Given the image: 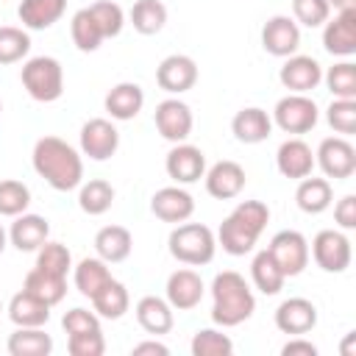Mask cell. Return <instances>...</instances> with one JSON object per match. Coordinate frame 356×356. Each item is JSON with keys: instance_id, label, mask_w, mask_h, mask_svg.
Returning a JSON list of instances; mask_svg holds the SVG:
<instances>
[{"instance_id": "1", "label": "cell", "mask_w": 356, "mask_h": 356, "mask_svg": "<svg viewBox=\"0 0 356 356\" xmlns=\"http://www.w3.org/2000/svg\"><path fill=\"white\" fill-rule=\"evenodd\" d=\"M31 164L39 178L56 192H72L83 181V159L81 153L64 142L61 136H42L33 145Z\"/></svg>"}, {"instance_id": "2", "label": "cell", "mask_w": 356, "mask_h": 356, "mask_svg": "<svg viewBox=\"0 0 356 356\" xmlns=\"http://www.w3.org/2000/svg\"><path fill=\"white\" fill-rule=\"evenodd\" d=\"M267 222H270L267 203H261V200H239L234 206V211L220 222V228L214 234L217 245L228 256H248L256 248V242H259L261 231L267 228Z\"/></svg>"}, {"instance_id": "3", "label": "cell", "mask_w": 356, "mask_h": 356, "mask_svg": "<svg viewBox=\"0 0 356 356\" xmlns=\"http://www.w3.org/2000/svg\"><path fill=\"white\" fill-rule=\"evenodd\" d=\"M256 312V295L245 275L236 270H222L211 281V320L220 328H234L250 320Z\"/></svg>"}, {"instance_id": "4", "label": "cell", "mask_w": 356, "mask_h": 356, "mask_svg": "<svg viewBox=\"0 0 356 356\" xmlns=\"http://www.w3.org/2000/svg\"><path fill=\"white\" fill-rule=\"evenodd\" d=\"M170 256L189 267H203L217 253V236L203 222H178L167 236Z\"/></svg>"}, {"instance_id": "5", "label": "cell", "mask_w": 356, "mask_h": 356, "mask_svg": "<svg viewBox=\"0 0 356 356\" xmlns=\"http://www.w3.org/2000/svg\"><path fill=\"white\" fill-rule=\"evenodd\" d=\"M19 81L36 103H53L64 95V70L53 56H33L22 64Z\"/></svg>"}, {"instance_id": "6", "label": "cell", "mask_w": 356, "mask_h": 356, "mask_svg": "<svg viewBox=\"0 0 356 356\" xmlns=\"http://www.w3.org/2000/svg\"><path fill=\"white\" fill-rule=\"evenodd\" d=\"M317 120H320V108L309 95L289 92L273 108V125H278L284 134H292V136L309 134L317 125Z\"/></svg>"}, {"instance_id": "7", "label": "cell", "mask_w": 356, "mask_h": 356, "mask_svg": "<svg viewBox=\"0 0 356 356\" xmlns=\"http://www.w3.org/2000/svg\"><path fill=\"white\" fill-rule=\"evenodd\" d=\"M309 259H314V264L323 273H345L350 267V259H353L350 239L345 236L342 228H323L312 239Z\"/></svg>"}, {"instance_id": "8", "label": "cell", "mask_w": 356, "mask_h": 356, "mask_svg": "<svg viewBox=\"0 0 356 356\" xmlns=\"http://www.w3.org/2000/svg\"><path fill=\"white\" fill-rule=\"evenodd\" d=\"M314 167H320L325 178L345 181L356 172V147L348 136H325L314 150Z\"/></svg>"}, {"instance_id": "9", "label": "cell", "mask_w": 356, "mask_h": 356, "mask_svg": "<svg viewBox=\"0 0 356 356\" xmlns=\"http://www.w3.org/2000/svg\"><path fill=\"white\" fill-rule=\"evenodd\" d=\"M267 250H270V256L275 259V264L281 267V273L286 278L300 275L306 270V264H309V242L295 228H284V231L273 234Z\"/></svg>"}, {"instance_id": "10", "label": "cell", "mask_w": 356, "mask_h": 356, "mask_svg": "<svg viewBox=\"0 0 356 356\" xmlns=\"http://www.w3.org/2000/svg\"><path fill=\"white\" fill-rule=\"evenodd\" d=\"M78 145H81V156H86L92 161H106L120 147V131H117V125L111 120L95 117V120H86L81 125Z\"/></svg>"}, {"instance_id": "11", "label": "cell", "mask_w": 356, "mask_h": 356, "mask_svg": "<svg viewBox=\"0 0 356 356\" xmlns=\"http://www.w3.org/2000/svg\"><path fill=\"white\" fill-rule=\"evenodd\" d=\"M278 81L289 92L309 95L312 89H317L323 83V64L314 56H300V53L286 56L278 70Z\"/></svg>"}, {"instance_id": "12", "label": "cell", "mask_w": 356, "mask_h": 356, "mask_svg": "<svg viewBox=\"0 0 356 356\" xmlns=\"http://www.w3.org/2000/svg\"><path fill=\"white\" fill-rule=\"evenodd\" d=\"M153 122H156V131L161 134V139H167L172 145L175 142H186L189 134H192V125H195L192 108L178 97L161 100L156 106V111H153Z\"/></svg>"}, {"instance_id": "13", "label": "cell", "mask_w": 356, "mask_h": 356, "mask_svg": "<svg viewBox=\"0 0 356 356\" xmlns=\"http://www.w3.org/2000/svg\"><path fill=\"white\" fill-rule=\"evenodd\" d=\"M323 47L334 58H350L356 53V8L337 11L323 22Z\"/></svg>"}, {"instance_id": "14", "label": "cell", "mask_w": 356, "mask_h": 356, "mask_svg": "<svg viewBox=\"0 0 356 356\" xmlns=\"http://www.w3.org/2000/svg\"><path fill=\"white\" fill-rule=\"evenodd\" d=\"M261 47L275 58L295 56L300 47V25L286 14L270 17L261 25Z\"/></svg>"}, {"instance_id": "15", "label": "cell", "mask_w": 356, "mask_h": 356, "mask_svg": "<svg viewBox=\"0 0 356 356\" xmlns=\"http://www.w3.org/2000/svg\"><path fill=\"white\" fill-rule=\"evenodd\" d=\"M156 83L167 95L189 92L197 83V64H195V58L184 56V53H172V56L161 58L159 67H156Z\"/></svg>"}, {"instance_id": "16", "label": "cell", "mask_w": 356, "mask_h": 356, "mask_svg": "<svg viewBox=\"0 0 356 356\" xmlns=\"http://www.w3.org/2000/svg\"><path fill=\"white\" fill-rule=\"evenodd\" d=\"M164 170H167V175H170L175 184H181V186L195 184V181H200L203 172H206V153H203L200 147L189 145V142H175V145L170 147L167 159H164Z\"/></svg>"}, {"instance_id": "17", "label": "cell", "mask_w": 356, "mask_h": 356, "mask_svg": "<svg viewBox=\"0 0 356 356\" xmlns=\"http://www.w3.org/2000/svg\"><path fill=\"white\" fill-rule=\"evenodd\" d=\"M203 181H206V192L217 200H234L242 195L245 189V167L231 161V159H222L217 164H211L206 172H203Z\"/></svg>"}, {"instance_id": "18", "label": "cell", "mask_w": 356, "mask_h": 356, "mask_svg": "<svg viewBox=\"0 0 356 356\" xmlns=\"http://www.w3.org/2000/svg\"><path fill=\"white\" fill-rule=\"evenodd\" d=\"M275 328L286 337H300V334H309L314 325H317V306L306 298H286L278 303L275 314Z\"/></svg>"}, {"instance_id": "19", "label": "cell", "mask_w": 356, "mask_h": 356, "mask_svg": "<svg viewBox=\"0 0 356 356\" xmlns=\"http://www.w3.org/2000/svg\"><path fill=\"white\" fill-rule=\"evenodd\" d=\"M150 211H153L161 222L178 225V222H186V220L192 217V211H195V197H192L181 184H175V186H161V189H156L153 197H150Z\"/></svg>"}, {"instance_id": "20", "label": "cell", "mask_w": 356, "mask_h": 356, "mask_svg": "<svg viewBox=\"0 0 356 356\" xmlns=\"http://www.w3.org/2000/svg\"><path fill=\"white\" fill-rule=\"evenodd\" d=\"M203 295H206V284H203V278L195 270L181 267V270L170 273L167 286H164V298H167V303L172 309L189 312V309H195L203 300Z\"/></svg>"}, {"instance_id": "21", "label": "cell", "mask_w": 356, "mask_h": 356, "mask_svg": "<svg viewBox=\"0 0 356 356\" xmlns=\"http://www.w3.org/2000/svg\"><path fill=\"white\" fill-rule=\"evenodd\" d=\"M275 167L284 178H292V181H300L306 175H312L314 170V150L300 139V136H292L286 142L278 145L275 150Z\"/></svg>"}, {"instance_id": "22", "label": "cell", "mask_w": 356, "mask_h": 356, "mask_svg": "<svg viewBox=\"0 0 356 356\" xmlns=\"http://www.w3.org/2000/svg\"><path fill=\"white\" fill-rule=\"evenodd\" d=\"M47 236H50V222L42 214H31V211L17 214L8 228V242L19 253H36L47 242Z\"/></svg>"}, {"instance_id": "23", "label": "cell", "mask_w": 356, "mask_h": 356, "mask_svg": "<svg viewBox=\"0 0 356 356\" xmlns=\"http://www.w3.org/2000/svg\"><path fill=\"white\" fill-rule=\"evenodd\" d=\"M231 134L242 145H259L273 134V117L259 106L239 108L231 120Z\"/></svg>"}, {"instance_id": "24", "label": "cell", "mask_w": 356, "mask_h": 356, "mask_svg": "<svg viewBox=\"0 0 356 356\" xmlns=\"http://www.w3.org/2000/svg\"><path fill=\"white\" fill-rule=\"evenodd\" d=\"M103 106H106V111H108L111 120L128 122V120H134V117L142 111V106H145V92H142L139 83L122 81V83H117V86L108 89Z\"/></svg>"}, {"instance_id": "25", "label": "cell", "mask_w": 356, "mask_h": 356, "mask_svg": "<svg viewBox=\"0 0 356 356\" xmlns=\"http://www.w3.org/2000/svg\"><path fill=\"white\" fill-rule=\"evenodd\" d=\"M136 323L142 325V331L153 334V337H161V334H170L172 331V306L167 303V298H159V295H145L136 300Z\"/></svg>"}, {"instance_id": "26", "label": "cell", "mask_w": 356, "mask_h": 356, "mask_svg": "<svg viewBox=\"0 0 356 356\" xmlns=\"http://www.w3.org/2000/svg\"><path fill=\"white\" fill-rule=\"evenodd\" d=\"M67 11V0H19L17 17L25 31H47Z\"/></svg>"}, {"instance_id": "27", "label": "cell", "mask_w": 356, "mask_h": 356, "mask_svg": "<svg viewBox=\"0 0 356 356\" xmlns=\"http://www.w3.org/2000/svg\"><path fill=\"white\" fill-rule=\"evenodd\" d=\"M134 248V236L128 228L122 225H103L95 234V253L106 261V264H120L131 256Z\"/></svg>"}, {"instance_id": "28", "label": "cell", "mask_w": 356, "mask_h": 356, "mask_svg": "<svg viewBox=\"0 0 356 356\" xmlns=\"http://www.w3.org/2000/svg\"><path fill=\"white\" fill-rule=\"evenodd\" d=\"M6 312H8V320L17 328H39V325H47V320H50V306L42 303L39 298H33L25 289H19L8 300V309Z\"/></svg>"}, {"instance_id": "29", "label": "cell", "mask_w": 356, "mask_h": 356, "mask_svg": "<svg viewBox=\"0 0 356 356\" xmlns=\"http://www.w3.org/2000/svg\"><path fill=\"white\" fill-rule=\"evenodd\" d=\"M334 200V186L328 178H314V175H306L298 181V189H295V203L303 214H323Z\"/></svg>"}, {"instance_id": "30", "label": "cell", "mask_w": 356, "mask_h": 356, "mask_svg": "<svg viewBox=\"0 0 356 356\" xmlns=\"http://www.w3.org/2000/svg\"><path fill=\"white\" fill-rule=\"evenodd\" d=\"M111 270L108 264L100 259V256H86L81 259L75 267H72V281H75V289L83 295V298H95L108 281H111Z\"/></svg>"}, {"instance_id": "31", "label": "cell", "mask_w": 356, "mask_h": 356, "mask_svg": "<svg viewBox=\"0 0 356 356\" xmlns=\"http://www.w3.org/2000/svg\"><path fill=\"white\" fill-rule=\"evenodd\" d=\"M22 289L31 292L33 298H39L42 303H47L53 309L67 295V275H56V273H47V270L33 267V270H28V275L22 281Z\"/></svg>"}, {"instance_id": "32", "label": "cell", "mask_w": 356, "mask_h": 356, "mask_svg": "<svg viewBox=\"0 0 356 356\" xmlns=\"http://www.w3.org/2000/svg\"><path fill=\"white\" fill-rule=\"evenodd\" d=\"M92 309L97 317L103 320H120L125 317V312L131 309V295H128V286L117 278H111L95 298H92Z\"/></svg>"}, {"instance_id": "33", "label": "cell", "mask_w": 356, "mask_h": 356, "mask_svg": "<svg viewBox=\"0 0 356 356\" xmlns=\"http://www.w3.org/2000/svg\"><path fill=\"white\" fill-rule=\"evenodd\" d=\"M250 281L261 295H278L284 289L286 275L281 273V267L275 264V259L270 256V250H259L250 261Z\"/></svg>"}, {"instance_id": "34", "label": "cell", "mask_w": 356, "mask_h": 356, "mask_svg": "<svg viewBox=\"0 0 356 356\" xmlns=\"http://www.w3.org/2000/svg\"><path fill=\"white\" fill-rule=\"evenodd\" d=\"M11 356H50L53 353V337L39 328H17L6 342Z\"/></svg>"}, {"instance_id": "35", "label": "cell", "mask_w": 356, "mask_h": 356, "mask_svg": "<svg viewBox=\"0 0 356 356\" xmlns=\"http://www.w3.org/2000/svg\"><path fill=\"white\" fill-rule=\"evenodd\" d=\"M111 203H114V186L108 181H103V178H92L86 184L81 181V186H78V206H81L83 214L100 217V214H106L111 209Z\"/></svg>"}, {"instance_id": "36", "label": "cell", "mask_w": 356, "mask_h": 356, "mask_svg": "<svg viewBox=\"0 0 356 356\" xmlns=\"http://www.w3.org/2000/svg\"><path fill=\"white\" fill-rule=\"evenodd\" d=\"M128 19L136 33L153 36L167 25V6L161 0H136L128 11Z\"/></svg>"}, {"instance_id": "37", "label": "cell", "mask_w": 356, "mask_h": 356, "mask_svg": "<svg viewBox=\"0 0 356 356\" xmlns=\"http://www.w3.org/2000/svg\"><path fill=\"white\" fill-rule=\"evenodd\" d=\"M70 36H72V44L81 53H95L103 44V33H100V28H97L89 6L86 8H78L72 14V19H70Z\"/></svg>"}, {"instance_id": "38", "label": "cell", "mask_w": 356, "mask_h": 356, "mask_svg": "<svg viewBox=\"0 0 356 356\" xmlns=\"http://www.w3.org/2000/svg\"><path fill=\"white\" fill-rule=\"evenodd\" d=\"M323 83L328 86V92L334 97H345V100H356V64L342 58L337 64H331L323 72Z\"/></svg>"}, {"instance_id": "39", "label": "cell", "mask_w": 356, "mask_h": 356, "mask_svg": "<svg viewBox=\"0 0 356 356\" xmlns=\"http://www.w3.org/2000/svg\"><path fill=\"white\" fill-rule=\"evenodd\" d=\"M189 350H192V356H231L234 342L228 334H222L217 328H197L189 342Z\"/></svg>"}, {"instance_id": "40", "label": "cell", "mask_w": 356, "mask_h": 356, "mask_svg": "<svg viewBox=\"0 0 356 356\" xmlns=\"http://www.w3.org/2000/svg\"><path fill=\"white\" fill-rule=\"evenodd\" d=\"M31 53V36L25 28L0 25V64H17Z\"/></svg>"}, {"instance_id": "41", "label": "cell", "mask_w": 356, "mask_h": 356, "mask_svg": "<svg viewBox=\"0 0 356 356\" xmlns=\"http://www.w3.org/2000/svg\"><path fill=\"white\" fill-rule=\"evenodd\" d=\"M28 206H31V189L22 181L17 178L0 181V217H17L28 211Z\"/></svg>"}, {"instance_id": "42", "label": "cell", "mask_w": 356, "mask_h": 356, "mask_svg": "<svg viewBox=\"0 0 356 356\" xmlns=\"http://www.w3.org/2000/svg\"><path fill=\"white\" fill-rule=\"evenodd\" d=\"M89 11H92V17H95V22H97V28H100V33H103V39L120 36V31H122V25H125V11H122V6H117L114 0H97V3L89 6Z\"/></svg>"}, {"instance_id": "43", "label": "cell", "mask_w": 356, "mask_h": 356, "mask_svg": "<svg viewBox=\"0 0 356 356\" xmlns=\"http://www.w3.org/2000/svg\"><path fill=\"white\" fill-rule=\"evenodd\" d=\"M36 267L39 270H47V273H56V275H67L72 270V253H70L67 245L47 239L36 250Z\"/></svg>"}, {"instance_id": "44", "label": "cell", "mask_w": 356, "mask_h": 356, "mask_svg": "<svg viewBox=\"0 0 356 356\" xmlns=\"http://www.w3.org/2000/svg\"><path fill=\"white\" fill-rule=\"evenodd\" d=\"M325 122H328L339 136L356 134V100L334 97L331 106L325 108Z\"/></svg>"}, {"instance_id": "45", "label": "cell", "mask_w": 356, "mask_h": 356, "mask_svg": "<svg viewBox=\"0 0 356 356\" xmlns=\"http://www.w3.org/2000/svg\"><path fill=\"white\" fill-rule=\"evenodd\" d=\"M331 17L328 0H292V19L306 28H323V22Z\"/></svg>"}, {"instance_id": "46", "label": "cell", "mask_w": 356, "mask_h": 356, "mask_svg": "<svg viewBox=\"0 0 356 356\" xmlns=\"http://www.w3.org/2000/svg\"><path fill=\"white\" fill-rule=\"evenodd\" d=\"M67 350H70V356H103V353H106L103 331L70 334V337H67Z\"/></svg>"}, {"instance_id": "47", "label": "cell", "mask_w": 356, "mask_h": 356, "mask_svg": "<svg viewBox=\"0 0 356 356\" xmlns=\"http://www.w3.org/2000/svg\"><path fill=\"white\" fill-rule=\"evenodd\" d=\"M61 328L70 334H86V331H100V317L95 314V309H83V306H75L70 312H64L61 317Z\"/></svg>"}, {"instance_id": "48", "label": "cell", "mask_w": 356, "mask_h": 356, "mask_svg": "<svg viewBox=\"0 0 356 356\" xmlns=\"http://www.w3.org/2000/svg\"><path fill=\"white\" fill-rule=\"evenodd\" d=\"M334 222L342 231H353L356 228V195H345L337 200L334 206Z\"/></svg>"}, {"instance_id": "49", "label": "cell", "mask_w": 356, "mask_h": 356, "mask_svg": "<svg viewBox=\"0 0 356 356\" xmlns=\"http://www.w3.org/2000/svg\"><path fill=\"white\" fill-rule=\"evenodd\" d=\"M281 356H317V345L309 342L303 334L300 337H289V342H284Z\"/></svg>"}, {"instance_id": "50", "label": "cell", "mask_w": 356, "mask_h": 356, "mask_svg": "<svg viewBox=\"0 0 356 356\" xmlns=\"http://www.w3.org/2000/svg\"><path fill=\"white\" fill-rule=\"evenodd\" d=\"M131 353H134V356H145V353H150V356H167L170 348H167L164 342H159V339H145V342L134 345Z\"/></svg>"}, {"instance_id": "51", "label": "cell", "mask_w": 356, "mask_h": 356, "mask_svg": "<svg viewBox=\"0 0 356 356\" xmlns=\"http://www.w3.org/2000/svg\"><path fill=\"white\" fill-rule=\"evenodd\" d=\"M328 8H334V11H348V8H356V0H328Z\"/></svg>"}, {"instance_id": "52", "label": "cell", "mask_w": 356, "mask_h": 356, "mask_svg": "<svg viewBox=\"0 0 356 356\" xmlns=\"http://www.w3.org/2000/svg\"><path fill=\"white\" fill-rule=\"evenodd\" d=\"M6 242H8V234H6V228L0 225V253L6 250Z\"/></svg>"}, {"instance_id": "53", "label": "cell", "mask_w": 356, "mask_h": 356, "mask_svg": "<svg viewBox=\"0 0 356 356\" xmlns=\"http://www.w3.org/2000/svg\"><path fill=\"white\" fill-rule=\"evenodd\" d=\"M0 312H3V303H0Z\"/></svg>"}, {"instance_id": "54", "label": "cell", "mask_w": 356, "mask_h": 356, "mask_svg": "<svg viewBox=\"0 0 356 356\" xmlns=\"http://www.w3.org/2000/svg\"><path fill=\"white\" fill-rule=\"evenodd\" d=\"M0 111H3V103H0Z\"/></svg>"}]
</instances>
